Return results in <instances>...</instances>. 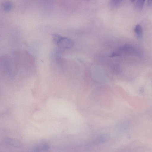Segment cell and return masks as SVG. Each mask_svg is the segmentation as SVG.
Listing matches in <instances>:
<instances>
[{
	"label": "cell",
	"instance_id": "6da1fadb",
	"mask_svg": "<svg viewBox=\"0 0 152 152\" xmlns=\"http://www.w3.org/2000/svg\"><path fill=\"white\" fill-rule=\"evenodd\" d=\"M56 43L59 47L63 49H70L74 46V43L72 40L61 36Z\"/></svg>",
	"mask_w": 152,
	"mask_h": 152
},
{
	"label": "cell",
	"instance_id": "7a4b0ae2",
	"mask_svg": "<svg viewBox=\"0 0 152 152\" xmlns=\"http://www.w3.org/2000/svg\"><path fill=\"white\" fill-rule=\"evenodd\" d=\"M50 147V145L45 142H42L35 145L33 148V151L40 152L48 150Z\"/></svg>",
	"mask_w": 152,
	"mask_h": 152
},
{
	"label": "cell",
	"instance_id": "3957f363",
	"mask_svg": "<svg viewBox=\"0 0 152 152\" xmlns=\"http://www.w3.org/2000/svg\"><path fill=\"white\" fill-rule=\"evenodd\" d=\"M4 140L7 144L13 147H20L22 145L21 142L15 139L6 137Z\"/></svg>",
	"mask_w": 152,
	"mask_h": 152
},
{
	"label": "cell",
	"instance_id": "277c9868",
	"mask_svg": "<svg viewBox=\"0 0 152 152\" xmlns=\"http://www.w3.org/2000/svg\"><path fill=\"white\" fill-rule=\"evenodd\" d=\"M2 8L5 12H9L12 11L13 7L12 3L9 1H5L2 4Z\"/></svg>",
	"mask_w": 152,
	"mask_h": 152
},
{
	"label": "cell",
	"instance_id": "5b68a950",
	"mask_svg": "<svg viewBox=\"0 0 152 152\" xmlns=\"http://www.w3.org/2000/svg\"><path fill=\"white\" fill-rule=\"evenodd\" d=\"M134 31L137 37L140 39L142 38V30L141 26L139 25H136L134 28Z\"/></svg>",
	"mask_w": 152,
	"mask_h": 152
},
{
	"label": "cell",
	"instance_id": "8992f818",
	"mask_svg": "<svg viewBox=\"0 0 152 152\" xmlns=\"http://www.w3.org/2000/svg\"><path fill=\"white\" fill-rule=\"evenodd\" d=\"M145 0H137L135 4V8L138 10H141L144 6Z\"/></svg>",
	"mask_w": 152,
	"mask_h": 152
},
{
	"label": "cell",
	"instance_id": "52a82bcc",
	"mask_svg": "<svg viewBox=\"0 0 152 152\" xmlns=\"http://www.w3.org/2000/svg\"><path fill=\"white\" fill-rule=\"evenodd\" d=\"M123 0H110L111 5L113 6H117L120 4Z\"/></svg>",
	"mask_w": 152,
	"mask_h": 152
},
{
	"label": "cell",
	"instance_id": "ba28073f",
	"mask_svg": "<svg viewBox=\"0 0 152 152\" xmlns=\"http://www.w3.org/2000/svg\"><path fill=\"white\" fill-rule=\"evenodd\" d=\"M147 4L149 6H152V0H147Z\"/></svg>",
	"mask_w": 152,
	"mask_h": 152
},
{
	"label": "cell",
	"instance_id": "9c48e42d",
	"mask_svg": "<svg viewBox=\"0 0 152 152\" xmlns=\"http://www.w3.org/2000/svg\"><path fill=\"white\" fill-rule=\"evenodd\" d=\"M136 0H130V1L132 2H134Z\"/></svg>",
	"mask_w": 152,
	"mask_h": 152
}]
</instances>
